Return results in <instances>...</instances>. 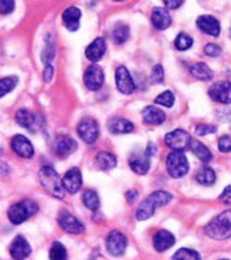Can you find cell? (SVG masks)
I'll list each match as a JSON object with an SVG mask.
<instances>
[{"label": "cell", "instance_id": "cell-1", "mask_svg": "<svg viewBox=\"0 0 231 260\" xmlns=\"http://www.w3.org/2000/svg\"><path fill=\"white\" fill-rule=\"evenodd\" d=\"M173 201V195L166 191H156L142 201L137 210V220L145 221L155 214L157 207H163Z\"/></svg>", "mask_w": 231, "mask_h": 260}, {"label": "cell", "instance_id": "cell-2", "mask_svg": "<svg viewBox=\"0 0 231 260\" xmlns=\"http://www.w3.org/2000/svg\"><path fill=\"white\" fill-rule=\"evenodd\" d=\"M39 182L45 191L49 195L57 198V199H64L65 188L63 184V178L57 174V171L53 170L52 167L45 166L39 170Z\"/></svg>", "mask_w": 231, "mask_h": 260}, {"label": "cell", "instance_id": "cell-3", "mask_svg": "<svg viewBox=\"0 0 231 260\" xmlns=\"http://www.w3.org/2000/svg\"><path fill=\"white\" fill-rule=\"evenodd\" d=\"M205 234L216 241H224L231 237V210L220 213L205 227Z\"/></svg>", "mask_w": 231, "mask_h": 260}, {"label": "cell", "instance_id": "cell-4", "mask_svg": "<svg viewBox=\"0 0 231 260\" xmlns=\"http://www.w3.org/2000/svg\"><path fill=\"white\" fill-rule=\"evenodd\" d=\"M38 210L39 206L35 201H32V199H24L21 202L14 203L13 206H10L7 214H9L10 223L14 224V225H18V224H22L29 217H32Z\"/></svg>", "mask_w": 231, "mask_h": 260}, {"label": "cell", "instance_id": "cell-5", "mask_svg": "<svg viewBox=\"0 0 231 260\" xmlns=\"http://www.w3.org/2000/svg\"><path fill=\"white\" fill-rule=\"evenodd\" d=\"M166 167L169 174L172 175L173 178H183L189 171L188 159L183 150H173L172 153L167 156Z\"/></svg>", "mask_w": 231, "mask_h": 260}, {"label": "cell", "instance_id": "cell-6", "mask_svg": "<svg viewBox=\"0 0 231 260\" xmlns=\"http://www.w3.org/2000/svg\"><path fill=\"white\" fill-rule=\"evenodd\" d=\"M16 121L18 125L25 128L31 133H37L41 131L43 128V118L39 116L38 113H32L27 110V109H20L16 113Z\"/></svg>", "mask_w": 231, "mask_h": 260}, {"label": "cell", "instance_id": "cell-7", "mask_svg": "<svg viewBox=\"0 0 231 260\" xmlns=\"http://www.w3.org/2000/svg\"><path fill=\"white\" fill-rule=\"evenodd\" d=\"M77 133L85 144L91 145L99 138V124L96 120H93L91 117H85L78 124Z\"/></svg>", "mask_w": 231, "mask_h": 260}, {"label": "cell", "instance_id": "cell-8", "mask_svg": "<svg viewBox=\"0 0 231 260\" xmlns=\"http://www.w3.org/2000/svg\"><path fill=\"white\" fill-rule=\"evenodd\" d=\"M84 84L89 90L96 92L103 86L105 84V73L101 66H97L96 63L91 64L88 69L85 70L84 74Z\"/></svg>", "mask_w": 231, "mask_h": 260}, {"label": "cell", "instance_id": "cell-9", "mask_svg": "<svg viewBox=\"0 0 231 260\" xmlns=\"http://www.w3.org/2000/svg\"><path fill=\"white\" fill-rule=\"evenodd\" d=\"M77 149V142L74 139L69 137V135H57L53 141L52 145V150L53 153L60 157V159H65L69 157L70 154L76 152Z\"/></svg>", "mask_w": 231, "mask_h": 260}, {"label": "cell", "instance_id": "cell-10", "mask_svg": "<svg viewBox=\"0 0 231 260\" xmlns=\"http://www.w3.org/2000/svg\"><path fill=\"white\" fill-rule=\"evenodd\" d=\"M191 141H192L191 135L181 128L166 134V137H164V142L173 150H185L187 148H189Z\"/></svg>", "mask_w": 231, "mask_h": 260}, {"label": "cell", "instance_id": "cell-11", "mask_svg": "<svg viewBox=\"0 0 231 260\" xmlns=\"http://www.w3.org/2000/svg\"><path fill=\"white\" fill-rule=\"evenodd\" d=\"M127 237L123 233H120L117 230H114L109 234L106 238V249L112 256H123L125 249H127Z\"/></svg>", "mask_w": 231, "mask_h": 260}, {"label": "cell", "instance_id": "cell-12", "mask_svg": "<svg viewBox=\"0 0 231 260\" xmlns=\"http://www.w3.org/2000/svg\"><path fill=\"white\" fill-rule=\"evenodd\" d=\"M114 80H116V86H117L118 92H121L123 95H131V93H134V78H133V75L129 74V71L124 66H120V67L116 69Z\"/></svg>", "mask_w": 231, "mask_h": 260}, {"label": "cell", "instance_id": "cell-13", "mask_svg": "<svg viewBox=\"0 0 231 260\" xmlns=\"http://www.w3.org/2000/svg\"><path fill=\"white\" fill-rule=\"evenodd\" d=\"M57 223H59L60 229H63L65 233L69 234L78 235V234H82L85 231V225L81 223L78 218L74 217L70 212H67V210H60Z\"/></svg>", "mask_w": 231, "mask_h": 260}, {"label": "cell", "instance_id": "cell-14", "mask_svg": "<svg viewBox=\"0 0 231 260\" xmlns=\"http://www.w3.org/2000/svg\"><path fill=\"white\" fill-rule=\"evenodd\" d=\"M209 96L212 101L219 102L221 105L231 103V82L230 81H220L216 82L209 88Z\"/></svg>", "mask_w": 231, "mask_h": 260}, {"label": "cell", "instance_id": "cell-15", "mask_svg": "<svg viewBox=\"0 0 231 260\" xmlns=\"http://www.w3.org/2000/svg\"><path fill=\"white\" fill-rule=\"evenodd\" d=\"M128 163L131 170L134 171L135 174L145 175L148 174V171L151 169V156L146 153V150H144V152H134V153L131 154Z\"/></svg>", "mask_w": 231, "mask_h": 260}, {"label": "cell", "instance_id": "cell-16", "mask_svg": "<svg viewBox=\"0 0 231 260\" xmlns=\"http://www.w3.org/2000/svg\"><path fill=\"white\" fill-rule=\"evenodd\" d=\"M11 149L16 154H18L22 159H31L35 153L32 144L28 141L24 135H16L11 139Z\"/></svg>", "mask_w": 231, "mask_h": 260}, {"label": "cell", "instance_id": "cell-17", "mask_svg": "<svg viewBox=\"0 0 231 260\" xmlns=\"http://www.w3.org/2000/svg\"><path fill=\"white\" fill-rule=\"evenodd\" d=\"M9 250H10V256L13 259L21 260L31 255L32 248H31V245H29L27 239L24 238L22 235H18V237L13 239V242L10 245V249Z\"/></svg>", "mask_w": 231, "mask_h": 260}, {"label": "cell", "instance_id": "cell-18", "mask_svg": "<svg viewBox=\"0 0 231 260\" xmlns=\"http://www.w3.org/2000/svg\"><path fill=\"white\" fill-rule=\"evenodd\" d=\"M196 25L204 34H208L210 37H219L221 32L220 22L213 16H201L196 18Z\"/></svg>", "mask_w": 231, "mask_h": 260}, {"label": "cell", "instance_id": "cell-19", "mask_svg": "<svg viewBox=\"0 0 231 260\" xmlns=\"http://www.w3.org/2000/svg\"><path fill=\"white\" fill-rule=\"evenodd\" d=\"M151 21L156 29L164 31V29H167V28L172 25V16H170V13L166 9H163V7H155L152 10Z\"/></svg>", "mask_w": 231, "mask_h": 260}, {"label": "cell", "instance_id": "cell-20", "mask_svg": "<svg viewBox=\"0 0 231 260\" xmlns=\"http://www.w3.org/2000/svg\"><path fill=\"white\" fill-rule=\"evenodd\" d=\"M63 184H64L65 191L70 193H76L82 186V174L78 169H71L63 177Z\"/></svg>", "mask_w": 231, "mask_h": 260}, {"label": "cell", "instance_id": "cell-21", "mask_svg": "<svg viewBox=\"0 0 231 260\" xmlns=\"http://www.w3.org/2000/svg\"><path fill=\"white\" fill-rule=\"evenodd\" d=\"M106 48H108V46H106V41H105L103 38H96V39L86 48V58H88L89 61H92V63H96V61H99V60L105 56V53H106Z\"/></svg>", "mask_w": 231, "mask_h": 260}, {"label": "cell", "instance_id": "cell-22", "mask_svg": "<svg viewBox=\"0 0 231 260\" xmlns=\"http://www.w3.org/2000/svg\"><path fill=\"white\" fill-rule=\"evenodd\" d=\"M174 244H176V238L167 230H159L153 237V246L157 252H164V250L170 249Z\"/></svg>", "mask_w": 231, "mask_h": 260}, {"label": "cell", "instance_id": "cell-23", "mask_svg": "<svg viewBox=\"0 0 231 260\" xmlns=\"http://www.w3.org/2000/svg\"><path fill=\"white\" fill-rule=\"evenodd\" d=\"M142 118H144V122L148 125H160L166 120V114L159 107L146 106L142 110Z\"/></svg>", "mask_w": 231, "mask_h": 260}, {"label": "cell", "instance_id": "cell-24", "mask_svg": "<svg viewBox=\"0 0 231 260\" xmlns=\"http://www.w3.org/2000/svg\"><path fill=\"white\" fill-rule=\"evenodd\" d=\"M109 131L112 134H129L134 131V124L124 117H113L108 122Z\"/></svg>", "mask_w": 231, "mask_h": 260}, {"label": "cell", "instance_id": "cell-25", "mask_svg": "<svg viewBox=\"0 0 231 260\" xmlns=\"http://www.w3.org/2000/svg\"><path fill=\"white\" fill-rule=\"evenodd\" d=\"M63 24L69 31H77L80 28V20H81V10L78 7H69L63 11L61 16Z\"/></svg>", "mask_w": 231, "mask_h": 260}, {"label": "cell", "instance_id": "cell-26", "mask_svg": "<svg viewBox=\"0 0 231 260\" xmlns=\"http://www.w3.org/2000/svg\"><path fill=\"white\" fill-rule=\"evenodd\" d=\"M189 73L192 74L193 78L201 81H210L215 74L213 71L210 70V67L208 64L202 63V61H198V63H193L191 67H189Z\"/></svg>", "mask_w": 231, "mask_h": 260}, {"label": "cell", "instance_id": "cell-27", "mask_svg": "<svg viewBox=\"0 0 231 260\" xmlns=\"http://www.w3.org/2000/svg\"><path fill=\"white\" fill-rule=\"evenodd\" d=\"M189 149H191L192 153L195 154L201 161H204V163H209L210 160L213 159V156H212V152L209 150V148H206L201 141L192 139V141H191V145H189Z\"/></svg>", "mask_w": 231, "mask_h": 260}, {"label": "cell", "instance_id": "cell-28", "mask_svg": "<svg viewBox=\"0 0 231 260\" xmlns=\"http://www.w3.org/2000/svg\"><path fill=\"white\" fill-rule=\"evenodd\" d=\"M95 163L102 170H112L117 165V159L110 152H99L95 157Z\"/></svg>", "mask_w": 231, "mask_h": 260}, {"label": "cell", "instance_id": "cell-29", "mask_svg": "<svg viewBox=\"0 0 231 260\" xmlns=\"http://www.w3.org/2000/svg\"><path fill=\"white\" fill-rule=\"evenodd\" d=\"M196 181H198L201 185L204 186H212L216 182V173L210 167L205 166L201 170L196 173Z\"/></svg>", "mask_w": 231, "mask_h": 260}, {"label": "cell", "instance_id": "cell-30", "mask_svg": "<svg viewBox=\"0 0 231 260\" xmlns=\"http://www.w3.org/2000/svg\"><path fill=\"white\" fill-rule=\"evenodd\" d=\"M112 38L113 41L117 45H121V43L127 42L129 38V28L128 25H125L124 22H117L114 25L113 31H112Z\"/></svg>", "mask_w": 231, "mask_h": 260}, {"label": "cell", "instance_id": "cell-31", "mask_svg": "<svg viewBox=\"0 0 231 260\" xmlns=\"http://www.w3.org/2000/svg\"><path fill=\"white\" fill-rule=\"evenodd\" d=\"M82 203H84L85 207H88L89 210L96 212L97 209H99V205H101L97 192L93 191V189H85L84 193H82Z\"/></svg>", "mask_w": 231, "mask_h": 260}, {"label": "cell", "instance_id": "cell-32", "mask_svg": "<svg viewBox=\"0 0 231 260\" xmlns=\"http://www.w3.org/2000/svg\"><path fill=\"white\" fill-rule=\"evenodd\" d=\"M54 42L53 37L49 34L46 35V41H45V48H43L42 53H41V60L45 64H50V61L54 58Z\"/></svg>", "mask_w": 231, "mask_h": 260}, {"label": "cell", "instance_id": "cell-33", "mask_svg": "<svg viewBox=\"0 0 231 260\" xmlns=\"http://www.w3.org/2000/svg\"><path fill=\"white\" fill-rule=\"evenodd\" d=\"M18 84V77L11 75V77H5L0 80V98H3L7 93H10Z\"/></svg>", "mask_w": 231, "mask_h": 260}, {"label": "cell", "instance_id": "cell-34", "mask_svg": "<svg viewBox=\"0 0 231 260\" xmlns=\"http://www.w3.org/2000/svg\"><path fill=\"white\" fill-rule=\"evenodd\" d=\"M49 259L50 260H67V249L64 245L60 242H54L49 250Z\"/></svg>", "mask_w": 231, "mask_h": 260}, {"label": "cell", "instance_id": "cell-35", "mask_svg": "<svg viewBox=\"0 0 231 260\" xmlns=\"http://www.w3.org/2000/svg\"><path fill=\"white\" fill-rule=\"evenodd\" d=\"M192 38L189 37L188 34H185V32H181V34H178L177 38H176V41H174V46L177 50H188L191 46H192Z\"/></svg>", "mask_w": 231, "mask_h": 260}, {"label": "cell", "instance_id": "cell-36", "mask_svg": "<svg viewBox=\"0 0 231 260\" xmlns=\"http://www.w3.org/2000/svg\"><path fill=\"white\" fill-rule=\"evenodd\" d=\"M173 260H201V255H199L196 250L181 248V249H178L174 253Z\"/></svg>", "mask_w": 231, "mask_h": 260}, {"label": "cell", "instance_id": "cell-37", "mask_svg": "<svg viewBox=\"0 0 231 260\" xmlns=\"http://www.w3.org/2000/svg\"><path fill=\"white\" fill-rule=\"evenodd\" d=\"M155 102L156 105H160V106L170 109V107H173V105H174V102H176V96H174V93L170 92V90H166V92H161L160 95L156 98Z\"/></svg>", "mask_w": 231, "mask_h": 260}, {"label": "cell", "instance_id": "cell-38", "mask_svg": "<svg viewBox=\"0 0 231 260\" xmlns=\"http://www.w3.org/2000/svg\"><path fill=\"white\" fill-rule=\"evenodd\" d=\"M164 80V70L160 64H156L155 67L152 69L151 73V81L153 84H161Z\"/></svg>", "mask_w": 231, "mask_h": 260}, {"label": "cell", "instance_id": "cell-39", "mask_svg": "<svg viewBox=\"0 0 231 260\" xmlns=\"http://www.w3.org/2000/svg\"><path fill=\"white\" fill-rule=\"evenodd\" d=\"M16 7V0H0V14H10Z\"/></svg>", "mask_w": 231, "mask_h": 260}, {"label": "cell", "instance_id": "cell-40", "mask_svg": "<svg viewBox=\"0 0 231 260\" xmlns=\"http://www.w3.org/2000/svg\"><path fill=\"white\" fill-rule=\"evenodd\" d=\"M217 148L221 153H230L231 152V137L228 135H223L219 142H217Z\"/></svg>", "mask_w": 231, "mask_h": 260}, {"label": "cell", "instance_id": "cell-41", "mask_svg": "<svg viewBox=\"0 0 231 260\" xmlns=\"http://www.w3.org/2000/svg\"><path fill=\"white\" fill-rule=\"evenodd\" d=\"M204 52L206 56H210V57H219L221 54V48L215 43H208V45H205Z\"/></svg>", "mask_w": 231, "mask_h": 260}, {"label": "cell", "instance_id": "cell-42", "mask_svg": "<svg viewBox=\"0 0 231 260\" xmlns=\"http://www.w3.org/2000/svg\"><path fill=\"white\" fill-rule=\"evenodd\" d=\"M195 133L199 137H205V135H209V134H215L216 127L215 125H208V124H199L195 128Z\"/></svg>", "mask_w": 231, "mask_h": 260}, {"label": "cell", "instance_id": "cell-43", "mask_svg": "<svg viewBox=\"0 0 231 260\" xmlns=\"http://www.w3.org/2000/svg\"><path fill=\"white\" fill-rule=\"evenodd\" d=\"M216 116L219 117L220 121L231 122V107H223L216 112Z\"/></svg>", "mask_w": 231, "mask_h": 260}, {"label": "cell", "instance_id": "cell-44", "mask_svg": "<svg viewBox=\"0 0 231 260\" xmlns=\"http://www.w3.org/2000/svg\"><path fill=\"white\" fill-rule=\"evenodd\" d=\"M53 74H54V69L50 66V64H46L45 66V69H43V80L45 82H50L52 78H53Z\"/></svg>", "mask_w": 231, "mask_h": 260}, {"label": "cell", "instance_id": "cell-45", "mask_svg": "<svg viewBox=\"0 0 231 260\" xmlns=\"http://www.w3.org/2000/svg\"><path fill=\"white\" fill-rule=\"evenodd\" d=\"M219 199H220L223 203H226V205H231V185L224 188V191L221 192V195L219 197Z\"/></svg>", "mask_w": 231, "mask_h": 260}, {"label": "cell", "instance_id": "cell-46", "mask_svg": "<svg viewBox=\"0 0 231 260\" xmlns=\"http://www.w3.org/2000/svg\"><path fill=\"white\" fill-rule=\"evenodd\" d=\"M163 3H164V6H166L167 9L176 10V9H178L180 6L183 5L184 0H163Z\"/></svg>", "mask_w": 231, "mask_h": 260}, {"label": "cell", "instance_id": "cell-47", "mask_svg": "<svg viewBox=\"0 0 231 260\" xmlns=\"http://www.w3.org/2000/svg\"><path fill=\"white\" fill-rule=\"evenodd\" d=\"M137 197H138V191H135V189H131V191H128L127 193H125V198H127V201H128L129 203H133L137 199Z\"/></svg>", "mask_w": 231, "mask_h": 260}, {"label": "cell", "instance_id": "cell-48", "mask_svg": "<svg viewBox=\"0 0 231 260\" xmlns=\"http://www.w3.org/2000/svg\"><path fill=\"white\" fill-rule=\"evenodd\" d=\"M146 153L149 154V156L152 157V156L156 153V145L152 144V142H149V144H148V148H146Z\"/></svg>", "mask_w": 231, "mask_h": 260}, {"label": "cell", "instance_id": "cell-49", "mask_svg": "<svg viewBox=\"0 0 231 260\" xmlns=\"http://www.w3.org/2000/svg\"><path fill=\"white\" fill-rule=\"evenodd\" d=\"M114 2H123V0H114Z\"/></svg>", "mask_w": 231, "mask_h": 260}, {"label": "cell", "instance_id": "cell-50", "mask_svg": "<svg viewBox=\"0 0 231 260\" xmlns=\"http://www.w3.org/2000/svg\"><path fill=\"white\" fill-rule=\"evenodd\" d=\"M230 37H231V29H230Z\"/></svg>", "mask_w": 231, "mask_h": 260}, {"label": "cell", "instance_id": "cell-51", "mask_svg": "<svg viewBox=\"0 0 231 260\" xmlns=\"http://www.w3.org/2000/svg\"><path fill=\"white\" fill-rule=\"evenodd\" d=\"M223 260H227V259H223Z\"/></svg>", "mask_w": 231, "mask_h": 260}, {"label": "cell", "instance_id": "cell-52", "mask_svg": "<svg viewBox=\"0 0 231 260\" xmlns=\"http://www.w3.org/2000/svg\"><path fill=\"white\" fill-rule=\"evenodd\" d=\"M91 260H93V259H91Z\"/></svg>", "mask_w": 231, "mask_h": 260}, {"label": "cell", "instance_id": "cell-53", "mask_svg": "<svg viewBox=\"0 0 231 260\" xmlns=\"http://www.w3.org/2000/svg\"><path fill=\"white\" fill-rule=\"evenodd\" d=\"M21 260H24V259H21Z\"/></svg>", "mask_w": 231, "mask_h": 260}]
</instances>
